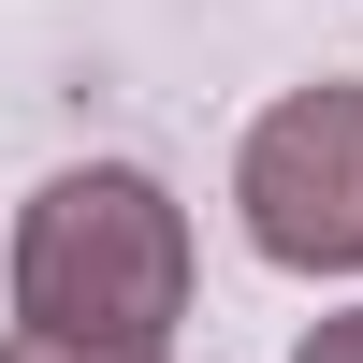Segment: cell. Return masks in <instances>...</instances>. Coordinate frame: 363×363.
Masks as SVG:
<instances>
[{
  "mask_svg": "<svg viewBox=\"0 0 363 363\" xmlns=\"http://www.w3.org/2000/svg\"><path fill=\"white\" fill-rule=\"evenodd\" d=\"M15 335L160 363L189 335V203L145 160H73L15 203Z\"/></svg>",
  "mask_w": 363,
  "mask_h": 363,
  "instance_id": "1",
  "label": "cell"
},
{
  "mask_svg": "<svg viewBox=\"0 0 363 363\" xmlns=\"http://www.w3.org/2000/svg\"><path fill=\"white\" fill-rule=\"evenodd\" d=\"M0 363H102V349H58V335H0Z\"/></svg>",
  "mask_w": 363,
  "mask_h": 363,
  "instance_id": "4",
  "label": "cell"
},
{
  "mask_svg": "<svg viewBox=\"0 0 363 363\" xmlns=\"http://www.w3.org/2000/svg\"><path fill=\"white\" fill-rule=\"evenodd\" d=\"M233 203L277 277H363V87L349 73L291 87L233 160Z\"/></svg>",
  "mask_w": 363,
  "mask_h": 363,
  "instance_id": "2",
  "label": "cell"
},
{
  "mask_svg": "<svg viewBox=\"0 0 363 363\" xmlns=\"http://www.w3.org/2000/svg\"><path fill=\"white\" fill-rule=\"evenodd\" d=\"M291 363H363V306H335V320H320V335L291 349Z\"/></svg>",
  "mask_w": 363,
  "mask_h": 363,
  "instance_id": "3",
  "label": "cell"
}]
</instances>
